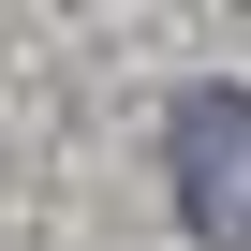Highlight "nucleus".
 Here are the masks:
<instances>
[{
    "instance_id": "obj_1",
    "label": "nucleus",
    "mask_w": 251,
    "mask_h": 251,
    "mask_svg": "<svg viewBox=\"0 0 251 251\" xmlns=\"http://www.w3.org/2000/svg\"><path fill=\"white\" fill-rule=\"evenodd\" d=\"M163 177L207 251H251V89H177L163 103Z\"/></svg>"
}]
</instances>
